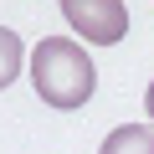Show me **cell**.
<instances>
[{"label": "cell", "instance_id": "1", "mask_svg": "<svg viewBox=\"0 0 154 154\" xmlns=\"http://www.w3.org/2000/svg\"><path fill=\"white\" fill-rule=\"evenodd\" d=\"M31 88H36L41 103L72 113V108H82V103L93 98L98 67H93V57L77 46L72 36H46V41H36V51H31Z\"/></svg>", "mask_w": 154, "mask_h": 154}, {"label": "cell", "instance_id": "2", "mask_svg": "<svg viewBox=\"0 0 154 154\" xmlns=\"http://www.w3.org/2000/svg\"><path fill=\"white\" fill-rule=\"evenodd\" d=\"M62 16H67V26L77 36L93 41V46H113L128 31V11L118 5V0H67Z\"/></svg>", "mask_w": 154, "mask_h": 154}, {"label": "cell", "instance_id": "3", "mask_svg": "<svg viewBox=\"0 0 154 154\" xmlns=\"http://www.w3.org/2000/svg\"><path fill=\"white\" fill-rule=\"evenodd\" d=\"M98 154H154V128L149 123H123L103 139Z\"/></svg>", "mask_w": 154, "mask_h": 154}, {"label": "cell", "instance_id": "4", "mask_svg": "<svg viewBox=\"0 0 154 154\" xmlns=\"http://www.w3.org/2000/svg\"><path fill=\"white\" fill-rule=\"evenodd\" d=\"M21 36L11 31V26H0V88H11L16 82V72H21Z\"/></svg>", "mask_w": 154, "mask_h": 154}, {"label": "cell", "instance_id": "5", "mask_svg": "<svg viewBox=\"0 0 154 154\" xmlns=\"http://www.w3.org/2000/svg\"><path fill=\"white\" fill-rule=\"evenodd\" d=\"M144 108H149V118H154V82H149V93H144Z\"/></svg>", "mask_w": 154, "mask_h": 154}]
</instances>
